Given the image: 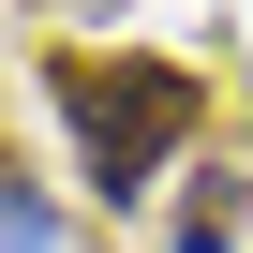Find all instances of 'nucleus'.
Instances as JSON below:
<instances>
[{
  "label": "nucleus",
  "instance_id": "obj_3",
  "mask_svg": "<svg viewBox=\"0 0 253 253\" xmlns=\"http://www.w3.org/2000/svg\"><path fill=\"white\" fill-rule=\"evenodd\" d=\"M179 253H238V238H223V223H209V238H194V223H179Z\"/></svg>",
  "mask_w": 253,
  "mask_h": 253
},
{
  "label": "nucleus",
  "instance_id": "obj_2",
  "mask_svg": "<svg viewBox=\"0 0 253 253\" xmlns=\"http://www.w3.org/2000/svg\"><path fill=\"white\" fill-rule=\"evenodd\" d=\"M0 253H45V194H0Z\"/></svg>",
  "mask_w": 253,
  "mask_h": 253
},
{
  "label": "nucleus",
  "instance_id": "obj_1",
  "mask_svg": "<svg viewBox=\"0 0 253 253\" xmlns=\"http://www.w3.org/2000/svg\"><path fill=\"white\" fill-rule=\"evenodd\" d=\"M45 89H60V119H75V164H89L104 209H134V194L164 179V149L194 134V104H209L179 60H89V45H60Z\"/></svg>",
  "mask_w": 253,
  "mask_h": 253
}]
</instances>
